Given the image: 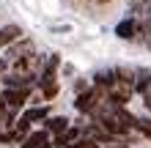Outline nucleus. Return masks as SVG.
<instances>
[{
	"mask_svg": "<svg viewBox=\"0 0 151 148\" xmlns=\"http://www.w3.org/2000/svg\"><path fill=\"white\" fill-rule=\"evenodd\" d=\"M135 33H137V22L135 19H124V22H118V28H115V36L118 39H135Z\"/></svg>",
	"mask_w": 151,
	"mask_h": 148,
	"instance_id": "20e7f679",
	"label": "nucleus"
},
{
	"mask_svg": "<svg viewBox=\"0 0 151 148\" xmlns=\"http://www.w3.org/2000/svg\"><path fill=\"white\" fill-rule=\"evenodd\" d=\"M44 118H47V107H36V110H28V112L22 115V121L17 124V134H25L30 124H36V121H44Z\"/></svg>",
	"mask_w": 151,
	"mask_h": 148,
	"instance_id": "f03ea898",
	"label": "nucleus"
},
{
	"mask_svg": "<svg viewBox=\"0 0 151 148\" xmlns=\"http://www.w3.org/2000/svg\"><path fill=\"white\" fill-rule=\"evenodd\" d=\"M22 36V30L17 28V25H6V28H0V47H8V44H14L17 39Z\"/></svg>",
	"mask_w": 151,
	"mask_h": 148,
	"instance_id": "7ed1b4c3",
	"label": "nucleus"
},
{
	"mask_svg": "<svg viewBox=\"0 0 151 148\" xmlns=\"http://www.w3.org/2000/svg\"><path fill=\"white\" fill-rule=\"evenodd\" d=\"M99 3H107V0H99Z\"/></svg>",
	"mask_w": 151,
	"mask_h": 148,
	"instance_id": "2eb2a0df",
	"label": "nucleus"
},
{
	"mask_svg": "<svg viewBox=\"0 0 151 148\" xmlns=\"http://www.w3.org/2000/svg\"><path fill=\"white\" fill-rule=\"evenodd\" d=\"M28 102V88H6L3 91V104L8 110H19Z\"/></svg>",
	"mask_w": 151,
	"mask_h": 148,
	"instance_id": "f257e3e1",
	"label": "nucleus"
},
{
	"mask_svg": "<svg viewBox=\"0 0 151 148\" xmlns=\"http://www.w3.org/2000/svg\"><path fill=\"white\" fill-rule=\"evenodd\" d=\"M66 124H69V121H66V118H52V121H47V129H50V132H55V134L60 137V134H63V132H66V129H69Z\"/></svg>",
	"mask_w": 151,
	"mask_h": 148,
	"instance_id": "0eeeda50",
	"label": "nucleus"
},
{
	"mask_svg": "<svg viewBox=\"0 0 151 148\" xmlns=\"http://www.w3.org/2000/svg\"><path fill=\"white\" fill-rule=\"evenodd\" d=\"M0 107H6V104H3V93H0Z\"/></svg>",
	"mask_w": 151,
	"mask_h": 148,
	"instance_id": "ddd939ff",
	"label": "nucleus"
},
{
	"mask_svg": "<svg viewBox=\"0 0 151 148\" xmlns=\"http://www.w3.org/2000/svg\"><path fill=\"white\" fill-rule=\"evenodd\" d=\"M41 148H52V145H41Z\"/></svg>",
	"mask_w": 151,
	"mask_h": 148,
	"instance_id": "4468645a",
	"label": "nucleus"
},
{
	"mask_svg": "<svg viewBox=\"0 0 151 148\" xmlns=\"http://www.w3.org/2000/svg\"><path fill=\"white\" fill-rule=\"evenodd\" d=\"M143 33H146V44L151 47V8H148V14H146V19H143Z\"/></svg>",
	"mask_w": 151,
	"mask_h": 148,
	"instance_id": "9d476101",
	"label": "nucleus"
},
{
	"mask_svg": "<svg viewBox=\"0 0 151 148\" xmlns=\"http://www.w3.org/2000/svg\"><path fill=\"white\" fill-rule=\"evenodd\" d=\"M41 145H47V132H33L22 143V148H41Z\"/></svg>",
	"mask_w": 151,
	"mask_h": 148,
	"instance_id": "39448f33",
	"label": "nucleus"
},
{
	"mask_svg": "<svg viewBox=\"0 0 151 148\" xmlns=\"http://www.w3.org/2000/svg\"><path fill=\"white\" fill-rule=\"evenodd\" d=\"M140 91H143V102H146V107L151 110V77H148L143 85H140Z\"/></svg>",
	"mask_w": 151,
	"mask_h": 148,
	"instance_id": "1a4fd4ad",
	"label": "nucleus"
},
{
	"mask_svg": "<svg viewBox=\"0 0 151 148\" xmlns=\"http://www.w3.org/2000/svg\"><path fill=\"white\" fill-rule=\"evenodd\" d=\"M0 71H6V60L3 58H0Z\"/></svg>",
	"mask_w": 151,
	"mask_h": 148,
	"instance_id": "f8f14e48",
	"label": "nucleus"
},
{
	"mask_svg": "<svg viewBox=\"0 0 151 148\" xmlns=\"http://www.w3.org/2000/svg\"><path fill=\"white\" fill-rule=\"evenodd\" d=\"M135 129H137V132H143L146 137H151V121L148 118H135Z\"/></svg>",
	"mask_w": 151,
	"mask_h": 148,
	"instance_id": "6e6552de",
	"label": "nucleus"
},
{
	"mask_svg": "<svg viewBox=\"0 0 151 148\" xmlns=\"http://www.w3.org/2000/svg\"><path fill=\"white\" fill-rule=\"evenodd\" d=\"M11 124V115L6 112V107H0V134H3V126Z\"/></svg>",
	"mask_w": 151,
	"mask_h": 148,
	"instance_id": "9b49d317",
	"label": "nucleus"
},
{
	"mask_svg": "<svg viewBox=\"0 0 151 148\" xmlns=\"http://www.w3.org/2000/svg\"><path fill=\"white\" fill-rule=\"evenodd\" d=\"M118 148H124V145H118Z\"/></svg>",
	"mask_w": 151,
	"mask_h": 148,
	"instance_id": "dca6fc26",
	"label": "nucleus"
},
{
	"mask_svg": "<svg viewBox=\"0 0 151 148\" xmlns=\"http://www.w3.org/2000/svg\"><path fill=\"white\" fill-rule=\"evenodd\" d=\"M77 137H80V132H77V129H66V132L55 140V148H69V143H72V140H77Z\"/></svg>",
	"mask_w": 151,
	"mask_h": 148,
	"instance_id": "423d86ee",
	"label": "nucleus"
}]
</instances>
